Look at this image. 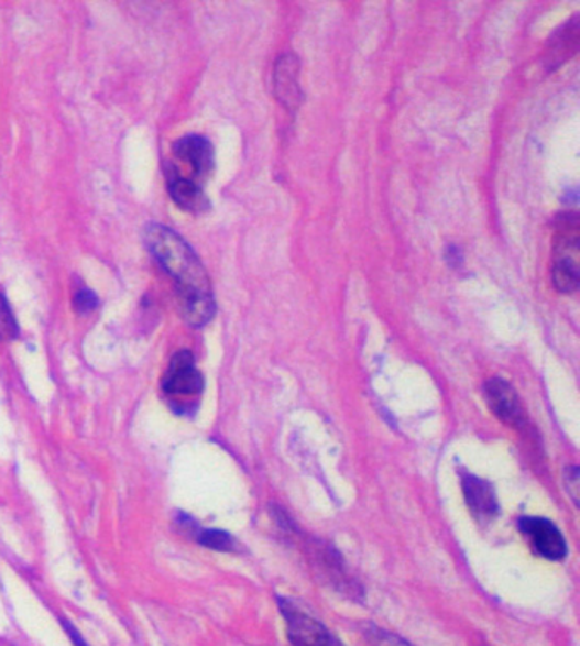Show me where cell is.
<instances>
[{
  "instance_id": "7c38bea8",
  "label": "cell",
  "mask_w": 580,
  "mask_h": 646,
  "mask_svg": "<svg viewBox=\"0 0 580 646\" xmlns=\"http://www.w3.org/2000/svg\"><path fill=\"white\" fill-rule=\"evenodd\" d=\"M368 639L373 646H412L408 645L401 636L393 635V633L383 632L380 628H371L368 632Z\"/></svg>"
},
{
  "instance_id": "7a4b0ae2",
  "label": "cell",
  "mask_w": 580,
  "mask_h": 646,
  "mask_svg": "<svg viewBox=\"0 0 580 646\" xmlns=\"http://www.w3.org/2000/svg\"><path fill=\"white\" fill-rule=\"evenodd\" d=\"M280 611L285 617L286 635L292 646H342L320 621L293 602L280 599Z\"/></svg>"
},
{
  "instance_id": "5bb4252c",
  "label": "cell",
  "mask_w": 580,
  "mask_h": 646,
  "mask_svg": "<svg viewBox=\"0 0 580 646\" xmlns=\"http://www.w3.org/2000/svg\"><path fill=\"white\" fill-rule=\"evenodd\" d=\"M567 492L572 495L573 501L579 502V470L577 468H569L566 474Z\"/></svg>"
},
{
  "instance_id": "9a60e30c",
  "label": "cell",
  "mask_w": 580,
  "mask_h": 646,
  "mask_svg": "<svg viewBox=\"0 0 580 646\" xmlns=\"http://www.w3.org/2000/svg\"><path fill=\"white\" fill-rule=\"evenodd\" d=\"M62 624H64L65 632H67V635L70 636V639L74 642L75 646H89L87 645L86 639L79 635V632L74 628V624L67 623V621H62Z\"/></svg>"
},
{
  "instance_id": "52a82bcc",
  "label": "cell",
  "mask_w": 580,
  "mask_h": 646,
  "mask_svg": "<svg viewBox=\"0 0 580 646\" xmlns=\"http://www.w3.org/2000/svg\"><path fill=\"white\" fill-rule=\"evenodd\" d=\"M461 489H463L464 501L477 519L489 521L497 514L499 502L491 483L479 479L475 474L464 473L461 474Z\"/></svg>"
},
{
  "instance_id": "ba28073f",
  "label": "cell",
  "mask_w": 580,
  "mask_h": 646,
  "mask_svg": "<svg viewBox=\"0 0 580 646\" xmlns=\"http://www.w3.org/2000/svg\"><path fill=\"white\" fill-rule=\"evenodd\" d=\"M299 64L293 53L281 55L274 68V92L281 105L288 109H296L302 102V89L298 84Z\"/></svg>"
},
{
  "instance_id": "8fae6325",
  "label": "cell",
  "mask_w": 580,
  "mask_h": 646,
  "mask_svg": "<svg viewBox=\"0 0 580 646\" xmlns=\"http://www.w3.org/2000/svg\"><path fill=\"white\" fill-rule=\"evenodd\" d=\"M18 332V324H15L14 314L9 307L8 299L0 295V344L14 340Z\"/></svg>"
},
{
  "instance_id": "8992f818",
  "label": "cell",
  "mask_w": 580,
  "mask_h": 646,
  "mask_svg": "<svg viewBox=\"0 0 580 646\" xmlns=\"http://www.w3.org/2000/svg\"><path fill=\"white\" fill-rule=\"evenodd\" d=\"M174 154L193 168L196 183L210 176L215 167L214 146L205 136L187 135L174 143Z\"/></svg>"
},
{
  "instance_id": "5b68a950",
  "label": "cell",
  "mask_w": 580,
  "mask_h": 646,
  "mask_svg": "<svg viewBox=\"0 0 580 646\" xmlns=\"http://www.w3.org/2000/svg\"><path fill=\"white\" fill-rule=\"evenodd\" d=\"M483 398L499 420L511 427L523 426V405L510 383L504 382L501 377H492L483 386Z\"/></svg>"
},
{
  "instance_id": "4fadbf2b",
  "label": "cell",
  "mask_w": 580,
  "mask_h": 646,
  "mask_svg": "<svg viewBox=\"0 0 580 646\" xmlns=\"http://www.w3.org/2000/svg\"><path fill=\"white\" fill-rule=\"evenodd\" d=\"M98 296L96 293L90 292V289H80L74 298V308L77 314L86 315L90 314V311L96 310L98 307Z\"/></svg>"
},
{
  "instance_id": "3957f363",
  "label": "cell",
  "mask_w": 580,
  "mask_h": 646,
  "mask_svg": "<svg viewBox=\"0 0 580 646\" xmlns=\"http://www.w3.org/2000/svg\"><path fill=\"white\" fill-rule=\"evenodd\" d=\"M519 529L539 557L554 561L566 558V539L551 521L543 517H523L519 521Z\"/></svg>"
},
{
  "instance_id": "6da1fadb",
  "label": "cell",
  "mask_w": 580,
  "mask_h": 646,
  "mask_svg": "<svg viewBox=\"0 0 580 646\" xmlns=\"http://www.w3.org/2000/svg\"><path fill=\"white\" fill-rule=\"evenodd\" d=\"M143 242L150 254L176 281L179 310L193 327H203L215 317L214 293L210 280L193 247L171 228L149 223L143 230Z\"/></svg>"
},
{
  "instance_id": "30bf717a",
  "label": "cell",
  "mask_w": 580,
  "mask_h": 646,
  "mask_svg": "<svg viewBox=\"0 0 580 646\" xmlns=\"http://www.w3.org/2000/svg\"><path fill=\"white\" fill-rule=\"evenodd\" d=\"M196 539H198L199 545L206 546V548L217 549V551H232L236 548L232 536L220 529L199 530L198 538Z\"/></svg>"
},
{
  "instance_id": "277c9868",
  "label": "cell",
  "mask_w": 580,
  "mask_h": 646,
  "mask_svg": "<svg viewBox=\"0 0 580 646\" xmlns=\"http://www.w3.org/2000/svg\"><path fill=\"white\" fill-rule=\"evenodd\" d=\"M203 386L205 380L196 368L195 355L189 351L174 354L162 382L164 392L171 396H191L201 393Z\"/></svg>"
},
{
  "instance_id": "9c48e42d",
  "label": "cell",
  "mask_w": 580,
  "mask_h": 646,
  "mask_svg": "<svg viewBox=\"0 0 580 646\" xmlns=\"http://www.w3.org/2000/svg\"><path fill=\"white\" fill-rule=\"evenodd\" d=\"M167 189L174 202L189 213H203L210 208L208 196L196 180L186 179L177 173L168 174Z\"/></svg>"
}]
</instances>
